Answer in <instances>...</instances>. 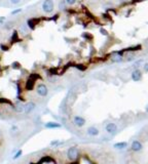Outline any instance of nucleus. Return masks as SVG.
<instances>
[{
	"label": "nucleus",
	"instance_id": "20",
	"mask_svg": "<svg viewBox=\"0 0 148 164\" xmlns=\"http://www.w3.org/2000/svg\"><path fill=\"white\" fill-rule=\"evenodd\" d=\"M3 21H4V18H1V19H0V23H2Z\"/></svg>",
	"mask_w": 148,
	"mask_h": 164
},
{
	"label": "nucleus",
	"instance_id": "19",
	"mask_svg": "<svg viewBox=\"0 0 148 164\" xmlns=\"http://www.w3.org/2000/svg\"><path fill=\"white\" fill-rule=\"evenodd\" d=\"M144 71H145V72H148V63L144 65Z\"/></svg>",
	"mask_w": 148,
	"mask_h": 164
},
{
	"label": "nucleus",
	"instance_id": "8",
	"mask_svg": "<svg viewBox=\"0 0 148 164\" xmlns=\"http://www.w3.org/2000/svg\"><path fill=\"white\" fill-rule=\"evenodd\" d=\"M87 133L92 136H97L99 134V129L97 127H95V126H91V127L87 128Z\"/></svg>",
	"mask_w": 148,
	"mask_h": 164
},
{
	"label": "nucleus",
	"instance_id": "3",
	"mask_svg": "<svg viewBox=\"0 0 148 164\" xmlns=\"http://www.w3.org/2000/svg\"><path fill=\"white\" fill-rule=\"evenodd\" d=\"M37 94H39L40 96H46L49 94V89L46 87V85L44 84H39L37 86Z\"/></svg>",
	"mask_w": 148,
	"mask_h": 164
},
{
	"label": "nucleus",
	"instance_id": "16",
	"mask_svg": "<svg viewBox=\"0 0 148 164\" xmlns=\"http://www.w3.org/2000/svg\"><path fill=\"white\" fill-rule=\"evenodd\" d=\"M60 144H61V143H60L59 141H51V143H50L51 146H56V145H60Z\"/></svg>",
	"mask_w": 148,
	"mask_h": 164
},
{
	"label": "nucleus",
	"instance_id": "4",
	"mask_svg": "<svg viewBox=\"0 0 148 164\" xmlns=\"http://www.w3.org/2000/svg\"><path fill=\"white\" fill-rule=\"evenodd\" d=\"M73 122L76 126H78V127H82V126L86 124V119L82 117H80V116H75L73 119Z\"/></svg>",
	"mask_w": 148,
	"mask_h": 164
},
{
	"label": "nucleus",
	"instance_id": "6",
	"mask_svg": "<svg viewBox=\"0 0 148 164\" xmlns=\"http://www.w3.org/2000/svg\"><path fill=\"white\" fill-rule=\"evenodd\" d=\"M106 131L109 133V134H114L115 132H116V130H117V126H116V124H114V123H108L107 125H106Z\"/></svg>",
	"mask_w": 148,
	"mask_h": 164
},
{
	"label": "nucleus",
	"instance_id": "15",
	"mask_svg": "<svg viewBox=\"0 0 148 164\" xmlns=\"http://www.w3.org/2000/svg\"><path fill=\"white\" fill-rule=\"evenodd\" d=\"M66 2H67L68 4H70V5H72V4H74V3L76 2V0H66Z\"/></svg>",
	"mask_w": 148,
	"mask_h": 164
},
{
	"label": "nucleus",
	"instance_id": "21",
	"mask_svg": "<svg viewBox=\"0 0 148 164\" xmlns=\"http://www.w3.org/2000/svg\"><path fill=\"white\" fill-rule=\"evenodd\" d=\"M146 112H147V113H148V106H147V107H146Z\"/></svg>",
	"mask_w": 148,
	"mask_h": 164
},
{
	"label": "nucleus",
	"instance_id": "10",
	"mask_svg": "<svg viewBox=\"0 0 148 164\" xmlns=\"http://www.w3.org/2000/svg\"><path fill=\"white\" fill-rule=\"evenodd\" d=\"M126 147H128V143H126V141H120V143L114 144V148H115V149H118V150L125 149Z\"/></svg>",
	"mask_w": 148,
	"mask_h": 164
},
{
	"label": "nucleus",
	"instance_id": "1",
	"mask_svg": "<svg viewBox=\"0 0 148 164\" xmlns=\"http://www.w3.org/2000/svg\"><path fill=\"white\" fill-rule=\"evenodd\" d=\"M67 156H68V158H69L71 161L76 160V159L78 158V150H77V148H75V147L69 148L68 151H67Z\"/></svg>",
	"mask_w": 148,
	"mask_h": 164
},
{
	"label": "nucleus",
	"instance_id": "18",
	"mask_svg": "<svg viewBox=\"0 0 148 164\" xmlns=\"http://www.w3.org/2000/svg\"><path fill=\"white\" fill-rule=\"evenodd\" d=\"M22 12V9H21V8H19V9H17V10H13L12 13V14H15V13H19V12Z\"/></svg>",
	"mask_w": 148,
	"mask_h": 164
},
{
	"label": "nucleus",
	"instance_id": "17",
	"mask_svg": "<svg viewBox=\"0 0 148 164\" xmlns=\"http://www.w3.org/2000/svg\"><path fill=\"white\" fill-rule=\"evenodd\" d=\"M10 2H12V4H18V3L21 2V0H10Z\"/></svg>",
	"mask_w": 148,
	"mask_h": 164
},
{
	"label": "nucleus",
	"instance_id": "9",
	"mask_svg": "<svg viewBox=\"0 0 148 164\" xmlns=\"http://www.w3.org/2000/svg\"><path fill=\"white\" fill-rule=\"evenodd\" d=\"M35 108V104L34 103H28L27 105L25 106V110H24V113L25 114H29L31 111H33Z\"/></svg>",
	"mask_w": 148,
	"mask_h": 164
},
{
	"label": "nucleus",
	"instance_id": "13",
	"mask_svg": "<svg viewBox=\"0 0 148 164\" xmlns=\"http://www.w3.org/2000/svg\"><path fill=\"white\" fill-rule=\"evenodd\" d=\"M24 110H25V107H23V106H21V105L15 106V111H17L18 113H23Z\"/></svg>",
	"mask_w": 148,
	"mask_h": 164
},
{
	"label": "nucleus",
	"instance_id": "14",
	"mask_svg": "<svg viewBox=\"0 0 148 164\" xmlns=\"http://www.w3.org/2000/svg\"><path fill=\"white\" fill-rule=\"evenodd\" d=\"M22 154H23V151H22V150H19V151H18V153H15V154H14V156H13V159H17V158H20Z\"/></svg>",
	"mask_w": 148,
	"mask_h": 164
},
{
	"label": "nucleus",
	"instance_id": "5",
	"mask_svg": "<svg viewBox=\"0 0 148 164\" xmlns=\"http://www.w3.org/2000/svg\"><path fill=\"white\" fill-rule=\"evenodd\" d=\"M142 148H143L142 143H140L139 141H134L132 143V146H131L132 151H134V152H140L142 150Z\"/></svg>",
	"mask_w": 148,
	"mask_h": 164
},
{
	"label": "nucleus",
	"instance_id": "2",
	"mask_svg": "<svg viewBox=\"0 0 148 164\" xmlns=\"http://www.w3.org/2000/svg\"><path fill=\"white\" fill-rule=\"evenodd\" d=\"M42 9L46 13L51 12L54 10V1L52 0H44V2L42 4Z\"/></svg>",
	"mask_w": 148,
	"mask_h": 164
},
{
	"label": "nucleus",
	"instance_id": "11",
	"mask_svg": "<svg viewBox=\"0 0 148 164\" xmlns=\"http://www.w3.org/2000/svg\"><path fill=\"white\" fill-rule=\"evenodd\" d=\"M123 56L121 54H119V53H114L113 56H112V61L113 62H115V63H120V62H123Z\"/></svg>",
	"mask_w": 148,
	"mask_h": 164
},
{
	"label": "nucleus",
	"instance_id": "12",
	"mask_svg": "<svg viewBox=\"0 0 148 164\" xmlns=\"http://www.w3.org/2000/svg\"><path fill=\"white\" fill-rule=\"evenodd\" d=\"M45 127L46 128H60L61 127V124L56 123V122H49V123L45 124Z\"/></svg>",
	"mask_w": 148,
	"mask_h": 164
},
{
	"label": "nucleus",
	"instance_id": "7",
	"mask_svg": "<svg viewBox=\"0 0 148 164\" xmlns=\"http://www.w3.org/2000/svg\"><path fill=\"white\" fill-rule=\"evenodd\" d=\"M142 79V73L140 70H135L132 73V80L135 82L140 81Z\"/></svg>",
	"mask_w": 148,
	"mask_h": 164
}]
</instances>
